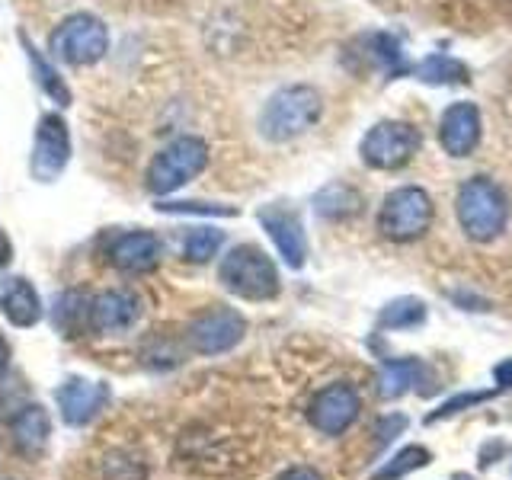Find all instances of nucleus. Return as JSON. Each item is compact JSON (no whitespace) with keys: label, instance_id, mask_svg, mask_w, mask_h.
Segmentation results:
<instances>
[{"label":"nucleus","instance_id":"1","mask_svg":"<svg viewBox=\"0 0 512 480\" xmlns=\"http://www.w3.org/2000/svg\"><path fill=\"white\" fill-rule=\"evenodd\" d=\"M455 215L461 231L477 244H490L509 224V196L490 176H471L464 180L455 199Z\"/></svg>","mask_w":512,"mask_h":480},{"label":"nucleus","instance_id":"2","mask_svg":"<svg viewBox=\"0 0 512 480\" xmlns=\"http://www.w3.org/2000/svg\"><path fill=\"white\" fill-rule=\"evenodd\" d=\"M320 116H324V96L311 84L282 87L269 96L260 112V135L272 144H285L314 128Z\"/></svg>","mask_w":512,"mask_h":480},{"label":"nucleus","instance_id":"3","mask_svg":"<svg viewBox=\"0 0 512 480\" xmlns=\"http://www.w3.org/2000/svg\"><path fill=\"white\" fill-rule=\"evenodd\" d=\"M218 279L231 295L244 301H272L282 288L276 263L253 244H240L224 256L218 266Z\"/></svg>","mask_w":512,"mask_h":480},{"label":"nucleus","instance_id":"4","mask_svg":"<svg viewBox=\"0 0 512 480\" xmlns=\"http://www.w3.org/2000/svg\"><path fill=\"white\" fill-rule=\"evenodd\" d=\"M432 199L423 186H397L378 208V231L394 244H413L432 224Z\"/></svg>","mask_w":512,"mask_h":480},{"label":"nucleus","instance_id":"5","mask_svg":"<svg viewBox=\"0 0 512 480\" xmlns=\"http://www.w3.org/2000/svg\"><path fill=\"white\" fill-rule=\"evenodd\" d=\"M420 128L410 125V122H400V119H384L375 122L372 128L365 132L362 144H359V154H362V164L381 170V173H394L400 167H407L410 160L420 154Z\"/></svg>","mask_w":512,"mask_h":480},{"label":"nucleus","instance_id":"6","mask_svg":"<svg viewBox=\"0 0 512 480\" xmlns=\"http://www.w3.org/2000/svg\"><path fill=\"white\" fill-rule=\"evenodd\" d=\"M205 164H208V144L202 138H192V135L176 138L151 160L148 189L154 196H170V192L186 186L189 180H196L205 170Z\"/></svg>","mask_w":512,"mask_h":480},{"label":"nucleus","instance_id":"7","mask_svg":"<svg viewBox=\"0 0 512 480\" xmlns=\"http://www.w3.org/2000/svg\"><path fill=\"white\" fill-rule=\"evenodd\" d=\"M52 52L74 64V68H84V64H96L109 48V32L103 20H96L93 13H74L68 16L55 32H52Z\"/></svg>","mask_w":512,"mask_h":480},{"label":"nucleus","instance_id":"8","mask_svg":"<svg viewBox=\"0 0 512 480\" xmlns=\"http://www.w3.org/2000/svg\"><path fill=\"white\" fill-rule=\"evenodd\" d=\"M244 333H247V320L234 308H212L192 320L186 340L199 356H221V352L234 349L244 340Z\"/></svg>","mask_w":512,"mask_h":480},{"label":"nucleus","instance_id":"9","mask_svg":"<svg viewBox=\"0 0 512 480\" xmlns=\"http://www.w3.org/2000/svg\"><path fill=\"white\" fill-rule=\"evenodd\" d=\"M68 160H71L68 125H64V119L55 116V112H48V116L39 119V128H36V144H32L29 170L39 183H52L64 173Z\"/></svg>","mask_w":512,"mask_h":480},{"label":"nucleus","instance_id":"10","mask_svg":"<svg viewBox=\"0 0 512 480\" xmlns=\"http://www.w3.org/2000/svg\"><path fill=\"white\" fill-rule=\"evenodd\" d=\"M260 224L266 228V234L272 237V244H276L279 256L292 266V269H301L308 263V237H304V224L298 218V212L285 205H263L260 208Z\"/></svg>","mask_w":512,"mask_h":480},{"label":"nucleus","instance_id":"11","mask_svg":"<svg viewBox=\"0 0 512 480\" xmlns=\"http://www.w3.org/2000/svg\"><path fill=\"white\" fill-rule=\"evenodd\" d=\"M484 135V119H480L477 103H452L442 112L439 122V144L448 157H471Z\"/></svg>","mask_w":512,"mask_h":480},{"label":"nucleus","instance_id":"12","mask_svg":"<svg viewBox=\"0 0 512 480\" xmlns=\"http://www.w3.org/2000/svg\"><path fill=\"white\" fill-rule=\"evenodd\" d=\"M308 416L317 432H324V436H340V432L349 429V423L359 416V394L356 388H349V384H330V388L320 391L311 407H308Z\"/></svg>","mask_w":512,"mask_h":480},{"label":"nucleus","instance_id":"13","mask_svg":"<svg viewBox=\"0 0 512 480\" xmlns=\"http://www.w3.org/2000/svg\"><path fill=\"white\" fill-rule=\"evenodd\" d=\"M109 388L103 381H84V378H71L58 388V410L61 420L71 426H84L90 423L96 413L106 407Z\"/></svg>","mask_w":512,"mask_h":480},{"label":"nucleus","instance_id":"14","mask_svg":"<svg viewBox=\"0 0 512 480\" xmlns=\"http://www.w3.org/2000/svg\"><path fill=\"white\" fill-rule=\"evenodd\" d=\"M160 240L151 231H128L122 237L112 240L109 247V263L128 272V276H138V272H151L160 263Z\"/></svg>","mask_w":512,"mask_h":480},{"label":"nucleus","instance_id":"15","mask_svg":"<svg viewBox=\"0 0 512 480\" xmlns=\"http://www.w3.org/2000/svg\"><path fill=\"white\" fill-rule=\"evenodd\" d=\"M141 314V304L132 292H103L90 301V330L96 333H122L128 327H135V320Z\"/></svg>","mask_w":512,"mask_h":480},{"label":"nucleus","instance_id":"16","mask_svg":"<svg viewBox=\"0 0 512 480\" xmlns=\"http://www.w3.org/2000/svg\"><path fill=\"white\" fill-rule=\"evenodd\" d=\"M52 436V420H48L45 407L29 404L10 420V442L23 458H39Z\"/></svg>","mask_w":512,"mask_h":480},{"label":"nucleus","instance_id":"17","mask_svg":"<svg viewBox=\"0 0 512 480\" xmlns=\"http://www.w3.org/2000/svg\"><path fill=\"white\" fill-rule=\"evenodd\" d=\"M0 311L7 314L13 327H36L42 320L39 292L23 276L0 279Z\"/></svg>","mask_w":512,"mask_h":480},{"label":"nucleus","instance_id":"18","mask_svg":"<svg viewBox=\"0 0 512 480\" xmlns=\"http://www.w3.org/2000/svg\"><path fill=\"white\" fill-rule=\"evenodd\" d=\"M426 368L416 359H388L381 365V378H378V394L384 400H397L400 394L410 391V384H420V394H429L426 388Z\"/></svg>","mask_w":512,"mask_h":480},{"label":"nucleus","instance_id":"19","mask_svg":"<svg viewBox=\"0 0 512 480\" xmlns=\"http://www.w3.org/2000/svg\"><path fill=\"white\" fill-rule=\"evenodd\" d=\"M314 208H317V215L327 221L356 218L362 212V196H359V189H352L346 183H330L314 196Z\"/></svg>","mask_w":512,"mask_h":480},{"label":"nucleus","instance_id":"20","mask_svg":"<svg viewBox=\"0 0 512 480\" xmlns=\"http://www.w3.org/2000/svg\"><path fill=\"white\" fill-rule=\"evenodd\" d=\"M416 80H423V84H432V87H461V84H468V68H464L461 61L455 58H448V55H429L423 58L420 64L413 68Z\"/></svg>","mask_w":512,"mask_h":480},{"label":"nucleus","instance_id":"21","mask_svg":"<svg viewBox=\"0 0 512 480\" xmlns=\"http://www.w3.org/2000/svg\"><path fill=\"white\" fill-rule=\"evenodd\" d=\"M426 324V304L420 298H397L391 304H384L378 314V327L381 330H413Z\"/></svg>","mask_w":512,"mask_h":480},{"label":"nucleus","instance_id":"22","mask_svg":"<svg viewBox=\"0 0 512 480\" xmlns=\"http://www.w3.org/2000/svg\"><path fill=\"white\" fill-rule=\"evenodd\" d=\"M52 320L64 336H77L84 327H90V301L80 292H64L55 298Z\"/></svg>","mask_w":512,"mask_h":480},{"label":"nucleus","instance_id":"23","mask_svg":"<svg viewBox=\"0 0 512 480\" xmlns=\"http://www.w3.org/2000/svg\"><path fill=\"white\" fill-rule=\"evenodd\" d=\"M23 48H26V58H29V64H32V74H36V80H39V87L52 96V100L58 103V106H71V90L64 87V80L58 77V71H52V64H48L36 48H32L29 42H26V36H23Z\"/></svg>","mask_w":512,"mask_h":480},{"label":"nucleus","instance_id":"24","mask_svg":"<svg viewBox=\"0 0 512 480\" xmlns=\"http://www.w3.org/2000/svg\"><path fill=\"white\" fill-rule=\"evenodd\" d=\"M224 244V231L218 228H196L183 240V256L189 263H208Z\"/></svg>","mask_w":512,"mask_h":480},{"label":"nucleus","instance_id":"25","mask_svg":"<svg viewBox=\"0 0 512 480\" xmlns=\"http://www.w3.org/2000/svg\"><path fill=\"white\" fill-rule=\"evenodd\" d=\"M429 464V452L423 445H407V448H400V452L384 464V468L372 477V480H400V477H407L410 471H420Z\"/></svg>","mask_w":512,"mask_h":480},{"label":"nucleus","instance_id":"26","mask_svg":"<svg viewBox=\"0 0 512 480\" xmlns=\"http://www.w3.org/2000/svg\"><path fill=\"white\" fill-rule=\"evenodd\" d=\"M493 394L490 391H468V394H455L452 400H445V404L436 410V413H429L426 416V423H439V420H448V416H458L464 410H471L477 404H484V400H490Z\"/></svg>","mask_w":512,"mask_h":480},{"label":"nucleus","instance_id":"27","mask_svg":"<svg viewBox=\"0 0 512 480\" xmlns=\"http://www.w3.org/2000/svg\"><path fill=\"white\" fill-rule=\"evenodd\" d=\"M157 212H167V215H224V218H231V215H237V208L205 205V202H160Z\"/></svg>","mask_w":512,"mask_h":480},{"label":"nucleus","instance_id":"28","mask_svg":"<svg viewBox=\"0 0 512 480\" xmlns=\"http://www.w3.org/2000/svg\"><path fill=\"white\" fill-rule=\"evenodd\" d=\"M404 429H407V416H388V420H381V426H378V445L375 448H384L397 436V432H404Z\"/></svg>","mask_w":512,"mask_h":480},{"label":"nucleus","instance_id":"29","mask_svg":"<svg viewBox=\"0 0 512 480\" xmlns=\"http://www.w3.org/2000/svg\"><path fill=\"white\" fill-rule=\"evenodd\" d=\"M493 378H496V388L509 391L512 388V359H503L500 365L493 368Z\"/></svg>","mask_w":512,"mask_h":480},{"label":"nucleus","instance_id":"30","mask_svg":"<svg viewBox=\"0 0 512 480\" xmlns=\"http://www.w3.org/2000/svg\"><path fill=\"white\" fill-rule=\"evenodd\" d=\"M10 260H13V244H10L7 231L0 228V269H7V266H10Z\"/></svg>","mask_w":512,"mask_h":480},{"label":"nucleus","instance_id":"31","mask_svg":"<svg viewBox=\"0 0 512 480\" xmlns=\"http://www.w3.org/2000/svg\"><path fill=\"white\" fill-rule=\"evenodd\" d=\"M282 480H324V477H320L314 468H292Z\"/></svg>","mask_w":512,"mask_h":480},{"label":"nucleus","instance_id":"32","mask_svg":"<svg viewBox=\"0 0 512 480\" xmlns=\"http://www.w3.org/2000/svg\"><path fill=\"white\" fill-rule=\"evenodd\" d=\"M7 368H10V346L4 336H0V378L7 375Z\"/></svg>","mask_w":512,"mask_h":480}]
</instances>
